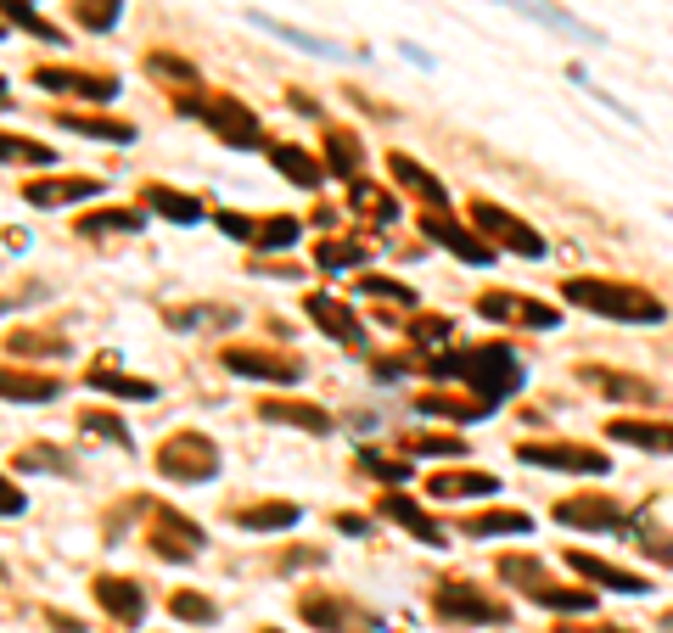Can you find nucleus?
I'll return each instance as SVG.
<instances>
[{"label":"nucleus","instance_id":"1","mask_svg":"<svg viewBox=\"0 0 673 633\" xmlns=\"http://www.w3.org/2000/svg\"><path fill=\"white\" fill-rule=\"evenodd\" d=\"M567 297L573 303H584V309H595V314H612V320H629V325H657L662 320V303L657 297H645V292H634V286H601V281H573L567 286Z\"/></svg>","mask_w":673,"mask_h":633},{"label":"nucleus","instance_id":"2","mask_svg":"<svg viewBox=\"0 0 673 633\" xmlns=\"http://www.w3.org/2000/svg\"><path fill=\"white\" fill-rule=\"evenodd\" d=\"M247 23H258V29H270L275 40H287V45H298V51H309V57H348L343 45H331V40H320V34H303V29H292V23H275V17H264V12H247Z\"/></svg>","mask_w":673,"mask_h":633},{"label":"nucleus","instance_id":"3","mask_svg":"<svg viewBox=\"0 0 673 633\" xmlns=\"http://www.w3.org/2000/svg\"><path fill=\"white\" fill-rule=\"evenodd\" d=\"M197 113L225 135V146H253V118H247L236 101H214V107H197Z\"/></svg>","mask_w":673,"mask_h":633},{"label":"nucleus","instance_id":"4","mask_svg":"<svg viewBox=\"0 0 673 633\" xmlns=\"http://www.w3.org/2000/svg\"><path fill=\"white\" fill-rule=\"evenodd\" d=\"M230 370H236V376H253V381H298L303 376V365L270 359V353H230Z\"/></svg>","mask_w":673,"mask_h":633},{"label":"nucleus","instance_id":"5","mask_svg":"<svg viewBox=\"0 0 673 633\" xmlns=\"http://www.w3.org/2000/svg\"><path fill=\"white\" fill-rule=\"evenodd\" d=\"M505 6H516L522 17H533V23H545V29H561V34H573V40H601V34L589 29V23H578V17L556 12V6H545V0H505Z\"/></svg>","mask_w":673,"mask_h":633},{"label":"nucleus","instance_id":"6","mask_svg":"<svg viewBox=\"0 0 673 633\" xmlns=\"http://www.w3.org/2000/svg\"><path fill=\"white\" fill-rule=\"evenodd\" d=\"M40 85L45 90H79V96H90V101H113L118 96V79H90V73H57V68H45Z\"/></svg>","mask_w":673,"mask_h":633},{"label":"nucleus","instance_id":"7","mask_svg":"<svg viewBox=\"0 0 673 633\" xmlns=\"http://www.w3.org/2000/svg\"><path fill=\"white\" fill-rule=\"evenodd\" d=\"M483 314H505L516 325H556V309L528 303V297H483Z\"/></svg>","mask_w":673,"mask_h":633},{"label":"nucleus","instance_id":"8","mask_svg":"<svg viewBox=\"0 0 673 633\" xmlns=\"http://www.w3.org/2000/svg\"><path fill=\"white\" fill-rule=\"evenodd\" d=\"M522 460L567 465V471H606V454H584V449H522Z\"/></svg>","mask_w":673,"mask_h":633},{"label":"nucleus","instance_id":"9","mask_svg":"<svg viewBox=\"0 0 673 633\" xmlns=\"http://www.w3.org/2000/svg\"><path fill=\"white\" fill-rule=\"evenodd\" d=\"M477 219H483V225H494V230H500V241L522 247L528 258H539V253H545V241H539V236H528V225H516V219H505L500 208H477Z\"/></svg>","mask_w":673,"mask_h":633},{"label":"nucleus","instance_id":"10","mask_svg":"<svg viewBox=\"0 0 673 633\" xmlns=\"http://www.w3.org/2000/svg\"><path fill=\"white\" fill-rule=\"evenodd\" d=\"M0 398H57V381L51 376H17V370H0Z\"/></svg>","mask_w":673,"mask_h":633},{"label":"nucleus","instance_id":"11","mask_svg":"<svg viewBox=\"0 0 673 633\" xmlns=\"http://www.w3.org/2000/svg\"><path fill=\"white\" fill-rule=\"evenodd\" d=\"M96 191H101L96 180H57V185H34V191H29V202L51 208V202H85V197H96Z\"/></svg>","mask_w":673,"mask_h":633},{"label":"nucleus","instance_id":"12","mask_svg":"<svg viewBox=\"0 0 673 633\" xmlns=\"http://www.w3.org/2000/svg\"><path fill=\"white\" fill-rule=\"evenodd\" d=\"M303 510L292 505V499H281V505H258V510H236V521L242 527H253V533H264V527H292Z\"/></svg>","mask_w":673,"mask_h":633},{"label":"nucleus","instance_id":"13","mask_svg":"<svg viewBox=\"0 0 673 633\" xmlns=\"http://www.w3.org/2000/svg\"><path fill=\"white\" fill-rule=\"evenodd\" d=\"M101 605L113 611V617H124V622H141V589L135 583H101Z\"/></svg>","mask_w":673,"mask_h":633},{"label":"nucleus","instance_id":"14","mask_svg":"<svg viewBox=\"0 0 673 633\" xmlns=\"http://www.w3.org/2000/svg\"><path fill=\"white\" fill-rule=\"evenodd\" d=\"M573 566H578V572H589L595 583H612V589H623V594H640V589H645V583H640L634 572H617V566H606V561H589V555H573Z\"/></svg>","mask_w":673,"mask_h":633},{"label":"nucleus","instance_id":"15","mask_svg":"<svg viewBox=\"0 0 673 633\" xmlns=\"http://www.w3.org/2000/svg\"><path fill=\"white\" fill-rule=\"evenodd\" d=\"M309 309L320 314V325H326L331 337H343V342H359V325L348 320V309H337L331 297H309Z\"/></svg>","mask_w":673,"mask_h":633},{"label":"nucleus","instance_id":"16","mask_svg":"<svg viewBox=\"0 0 673 633\" xmlns=\"http://www.w3.org/2000/svg\"><path fill=\"white\" fill-rule=\"evenodd\" d=\"M57 124L73 129V135H101V141H118V146L135 141V129H129V124H101V118H68V113H62Z\"/></svg>","mask_w":673,"mask_h":633},{"label":"nucleus","instance_id":"17","mask_svg":"<svg viewBox=\"0 0 673 633\" xmlns=\"http://www.w3.org/2000/svg\"><path fill=\"white\" fill-rule=\"evenodd\" d=\"M90 387H101V393H118V398H152V393H158L152 381H129V376H113V370H90Z\"/></svg>","mask_w":673,"mask_h":633},{"label":"nucleus","instance_id":"18","mask_svg":"<svg viewBox=\"0 0 673 633\" xmlns=\"http://www.w3.org/2000/svg\"><path fill=\"white\" fill-rule=\"evenodd\" d=\"M264 415L270 421H298V426H309V432H326V415H315V404H264Z\"/></svg>","mask_w":673,"mask_h":633},{"label":"nucleus","instance_id":"19","mask_svg":"<svg viewBox=\"0 0 673 633\" xmlns=\"http://www.w3.org/2000/svg\"><path fill=\"white\" fill-rule=\"evenodd\" d=\"M612 437H623V443H645V449H673L668 426H612Z\"/></svg>","mask_w":673,"mask_h":633},{"label":"nucleus","instance_id":"20","mask_svg":"<svg viewBox=\"0 0 673 633\" xmlns=\"http://www.w3.org/2000/svg\"><path fill=\"white\" fill-rule=\"evenodd\" d=\"M270 157H275V169H281V174H298L303 185H320V169H315V163H309L303 152H287V146H275Z\"/></svg>","mask_w":673,"mask_h":633},{"label":"nucleus","instance_id":"21","mask_svg":"<svg viewBox=\"0 0 673 633\" xmlns=\"http://www.w3.org/2000/svg\"><path fill=\"white\" fill-rule=\"evenodd\" d=\"M152 208H158V213H169V219H180V225H191V219H202V202L169 197V191H158V185H152Z\"/></svg>","mask_w":673,"mask_h":633},{"label":"nucleus","instance_id":"22","mask_svg":"<svg viewBox=\"0 0 673 633\" xmlns=\"http://www.w3.org/2000/svg\"><path fill=\"white\" fill-rule=\"evenodd\" d=\"M393 174H399V180H410V191H421V197H432V202H444L438 180H432V174H421L416 163H404V157H393Z\"/></svg>","mask_w":673,"mask_h":633},{"label":"nucleus","instance_id":"23","mask_svg":"<svg viewBox=\"0 0 673 633\" xmlns=\"http://www.w3.org/2000/svg\"><path fill=\"white\" fill-rule=\"evenodd\" d=\"M387 510H393V516H399L404 527H416V533L427 538V544H444V533H438V527H432V521L421 516V510H410V505H404V499H387Z\"/></svg>","mask_w":673,"mask_h":633},{"label":"nucleus","instance_id":"24","mask_svg":"<svg viewBox=\"0 0 673 633\" xmlns=\"http://www.w3.org/2000/svg\"><path fill=\"white\" fill-rule=\"evenodd\" d=\"M427 493H494V477H438Z\"/></svg>","mask_w":673,"mask_h":633},{"label":"nucleus","instance_id":"25","mask_svg":"<svg viewBox=\"0 0 673 633\" xmlns=\"http://www.w3.org/2000/svg\"><path fill=\"white\" fill-rule=\"evenodd\" d=\"M472 533L483 538V533H528V516H483V521H472Z\"/></svg>","mask_w":673,"mask_h":633},{"label":"nucleus","instance_id":"26","mask_svg":"<svg viewBox=\"0 0 673 633\" xmlns=\"http://www.w3.org/2000/svg\"><path fill=\"white\" fill-rule=\"evenodd\" d=\"M0 157H23V163H51V146H23L12 135H0Z\"/></svg>","mask_w":673,"mask_h":633},{"label":"nucleus","instance_id":"27","mask_svg":"<svg viewBox=\"0 0 673 633\" xmlns=\"http://www.w3.org/2000/svg\"><path fill=\"white\" fill-rule=\"evenodd\" d=\"M85 230H96V236H107V230H141V219L135 213H101V219H85Z\"/></svg>","mask_w":673,"mask_h":633},{"label":"nucleus","instance_id":"28","mask_svg":"<svg viewBox=\"0 0 673 633\" xmlns=\"http://www.w3.org/2000/svg\"><path fill=\"white\" fill-rule=\"evenodd\" d=\"M298 241V219H275L264 236H258V247H292Z\"/></svg>","mask_w":673,"mask_h":633},{"label":"nucleus","instance_id":"29","mask_svg":"<svg viewBox=\"0 0 673 633\" xmlns=\"http://www.w3.org/2000/svg\"><path fill=\"white\" fill-rule=\"evenodd\" d=\"M174 611H180V617H191V622H214V605L191 600V594H180V600H174Z\"/></svg>","mask_w":673,"mask_h":633},{"label":"nucleus","instance_id":"30","mask_svg":"<svg viewBox=\"0 0 673 633\" xmlns=\"http://www.w3.org/2000/svg\"><path fill=\"white\" fill-rule=\"evenodd\" d=\"M354 258H365V253H359V247H326V253H320V264H354Z\"/></svg>","mask_w":673,"mask_h":633},{"label":"nucleus","instance_id":"31","mask_svg":"<svg viewBox=\"0 0 673 633\" xmlns=\"http://www.w3.org/2000/svg\"><path fill=\"white\" fill-rule=\"evenodd\" d=\"M17 510H23V493L12 482H0V516H17Z\"/></svg>","mask_w":673,"mask_h":633}]
</instances>
